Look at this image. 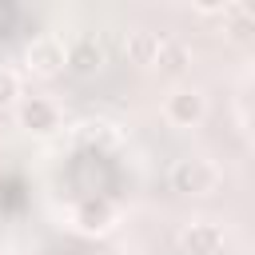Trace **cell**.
<instances>
[{
    "label": "cell",
    "instance_id": "6da1fadb",
    "mask_svg": "<svg viewBox=\"0 0 255 255\" xmlns=\"http://www.w3.org/2000/svg\"><path fill=\"white\" fill-rule=\"evenodd\" d=\"M167 183H171V191H179V195H207V191H215V183H219V167H215L211 159H203V155H183V159L171 163Z\"/></svg>",
    "mask_w": 255,
    "mask_h": 255
},
{
    "label": "cell",
    "instance_id": "7a4b0ae2",
    "mask_svg": "<svg viewBox=\"0 0 255 255\" xmlns=\"http://www.w3.org/2000/svg\"><path fill=\"white\" fill-rule=\"evenodd\" d=\"M203 116H207V100H203L199 88H175L163 100V120L171 128H195Z\"/></svg>",
    "mask_w": 255,
    "mask_h": 255
},
{
    "label": "cell",
    "instance_id": "3957f363",
    "mask_svg": "<svg viewBox=\"0 0 255 255\" xmlns=\"http://www.w3.org/2000/svg\"><path fill=\"white\" fill-rule=\"evenodd\" d=\"M16 120H20V128H28L36 135H48V131L60 128V108L48 96H24L16 104Z\"/></svg>",
    "mask_w": 255,
    "mask_h": 255
},
{
    "label": "cell",
    "instance_id": "277c9868",
    "mask_svg": "<svg viewBox=\"0 0 255 255\" xmlns=\"http://www.w3.org/2000/svg\"><path fill=\"white\" fill-rule=\"evenodd\" d=\"M64 64H68V52H64V44L56 40V36H40V40H32V48H28V72L32 76H60L64 72Z\"/></svg>",
    "mask_w": 255,
    "mask_h": 255
},
{
    "label": "cell",
    "instance_id": "5b68a950",
    "mask_svg": "<svg viewBox=\"0 0 255 255\" xmlns=\"http://www.w3.org/2000/svg\"><path fill=\"white\" fill-rule=\"evenodd\" d=\"M179 243H183L187 255H219L223 251V231L215 223H191Z\"/></svg>",
    "mask_w": 255,
    "mask_h": 255
},
{
    "label": "cell",
    "instance_id": "8992f818",
    "mask_svg": "<svg viewBox=\"0 0 255 255\" xmlns=\"http://www.w3.org/2000/svg\"><path fill=\"white\" fill-rule=\"evenodd\" d=\"M163 44H167V40H163V36H155V32H131V36H128V60L147 68V64H155V60H159Z\"/></svg>",
    "mask_w": 255,
    "mask_h": 255
},
{
    "label": "cell",
    "instance_id": "52a82bcc",
    "mask_svg": "<svg viewBox=\"0 0 255 255\" xmlns=\"http://www.w3.org/2000/svg\"><path fill=\"white\" fill-rule=\"evenodd\" d=\"M112 203L108 199H84L80 207H76V223L84 227V231H104L108 223H112Z\"/></svg>",
    "mask_w": 255,
    "mask_h": 255
},
{
    "label": "cell",
    "instance_id": "ba28073f",
    "mask_svg": "<svg viewBox=\"0 0 255 255\" xmlns=\"http://www.w3.org/2000/svg\"><path fill=\"white\" fill-rule=\"evenodd\" d=\"M100 64H104V52H100L92 40H84L80 48H72V52H68V64H64V68H72L76 76H88V72H96Z\"/></svg>",
    "mask_w": 255,
    "mask_h": 255
},
{
    "label": "cell",
    "instance_id": "9c48e42d",
    "mask_svg": "<svg viewBox=\"0 0 255 255\" xmlns=\"http://www.w3.org/2000/svg\"><path fill=\"white\" fill-rule=\"evenodd\" d=\"M163 72H183L187 68V48H179V44H163V52H159V60H155Z\"/></svg>",
    "mask_w": 255,
    "mask_h": 255
},
{
    "label": "cell",
    "instance_id": "30bf717a",
    "mask_svg": "<svg viewBox=\"0 0 255 255\" xmlns=\"http://www.w3.org/2000/svg\"><path fill=\"white\" fill-rule=\"evenodd\" d=\"M16 96H20V76L8 72V68H0V104H12Z\"/></svg>",
    "mask_w": 255,
    "mask_h": 255
}]
</instances>
